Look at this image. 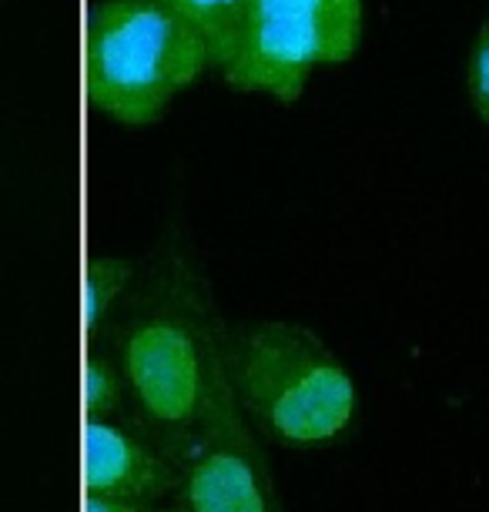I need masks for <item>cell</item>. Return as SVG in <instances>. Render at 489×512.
I'll list each match as a JSON object with an SVG mask.
<instances>
[{
  "mask_svg": "<svg viewBox=\"0 0 489 512\" xmlns=\"http://www.w3.org/2000/svg\"><path fill=\"white\" fill-rule=\"evenodd\" d=\"M111 345L131 395L128 422L175 462L225 385L222 322L208 288L171 262L134 298Z\"/></svg>",
  "mask_w": 489,
  "mask_h": 512,
  "instance_id": "obj_1",
  "label": "cell"
},
{
  "mask_svg": "<svg viewBox=\"0 0 489 512\" xmlns=\"http://www.w3.org/2000/svg\"><path fill=\"white\" fill-rule=\"evenodd\" d=\"M134 265L128 258H94L84 278V325H88V342L101 335L104 318L118 308L124 288L131 285Z\"/></svg>",
  "mask_w": 489,
  "mask_h": 512,
  "instance_id": "obj_8",
  "label": "cell"
},
{
  "mask_svg": "<svg viewBox=\"0 0 489 512\" xmlns=\"http://www.w3.org/2000/svg\"><path fill=\"white\" fill-rule=\"evenodd\" d=\"M124 372L118 362L114 345L91 342L88 369H84V405H88V419H118L124 409Z\"/></svg>",
  "mask_w": 489,
  "mask_h": 512,
  "instance_id": "obj_9",
  "label": "cell"
},
{
  "mask_svg": "<svg viewBox=\"0 0 489 512\" xmlns=\"http://www.w3.org/2000/svg\"><path fill=\"white\" fill-rule=\"evenodd\" d=\"M175 499L185 512H285L275 476L252 439L232 389H218L191 442L175 456Z\"/></svg>",
  "mask_w": 489,
  "mask_h": 512,
  "instance_id": "obj_5",
  "label": "cell"
},
{
  "mask_svg": "<svg viewBox=\"0 0 489 512\" xmlns=\"http://www.w3.org/2000/svg\"><path fill=\"white\" fill-rule=\"evenodd\" d=\"M466 84H469V101H473L479 121L489 128V17L483 21V27H479L476 44H473V51H469Z\"/></svg>",
  "mask_w": 489,
  "mask_h": 512,
  "instance_id": "obj_10",
  "label": "cell"
},
{
  "mask_svg": "<svg viewBox=\"0 0 489 512\" xmlns=\"http://www.w3.org/2000/svg\"><path fill=\"white\" fill-rule=\"evenodd\" d=\"M212 67L208 44L165 0H94L84 41L88 104L121 124L158 121Z\"/></svg>",
  "mask_w": 489,
  "mask_h": 512,
  "instance_id": "obj_3",
  "label": "cell"
},
{
  "mask_svg": "<svg viewBox=\"0 0 489 512\" xmlns=\"http://www.w3.org/2000/svg\"><path fill=\"white\" fill-rule=\"evenodd\" d=\"M362 37V0H248L228 84L292 104L322 64H345Z\"/></svg>",
  "mask_w": 489,
  "mask_h": 512,
  "instance_id": "obj_4",
  "label": "cell"
},
{
  "mask_svg": "<svg viewBox=\"0 0 489 512\" xmlns=\"http://www.w3.org/2000/svg\"><path fill=\"white\" fill-rule=\"evenodd\" d=\"M222 365L245 422L282 449L329 446L356 415L352 375L305 325L222 328Z\"/></svg>",
  "mask_w": 489,
  "mask_h": 512,
  "instance_id": "obj_2",
  "label": "cell"
},
{
  "mask_svg": "<svg viewBox=\"0 0 489 512\" xmlns=\"http://www.w3.org/2000/svg\"><path fill=\"white\" fill-rule=\"evenodd\" d=\"M151 512H185V509H181L175 499H168V502H161V506H155Z\"/></svg>",
  "mask_w": 489,
  "mask_h": 512,
  "instance_id": "obj_12",
  "label": "cell"
},
{
  "mask_svg": "<svg viewBox=\"0 0 489 512\" xmlns=\"http://www.w3.org/2000/svg\"><path fill=\"white\" fill-rule=\"evenodd\" d=\"M165 4L201 34V41L208 44V61L222 71L245 21L248 0H165Z\"/></svg>",
  "mask_w": 489,
  "mask_h": 512,
  "instance_id": "obj_7",
  "label": "cell"
},
{
  "mask_svg": "<svg viewBox=\"0 0 489 512\" xmlns=\"http://www.w3.org/2000/svg\"><path fill=\"white\" fill-rule=\"evenodd\" d=\"M84 442V482L91 496H118L145 506H161L175 496L178 466L128 419H88Z\"/></svg>",
  "mask_w": 489,
  "mask_h": 512,
  "instance_id": "obj_6",
  "label": "cell"
},
{
  "mask_svg": "<svg viewBox=\"0 0 489 512\" xmlns=\"http://www.w3.org/2000/svg\"><path fill=\"white\" fill-rule=\"evenodd\" d=\"M155 506H145V502H131V499H118V496H91L84 502V512H151Z\"/></svg>",
  "mask_w": 489,
  "mask_h": 512,
  "instance_id": "obj_11",
  "label": "cell"
}]
</instances>
